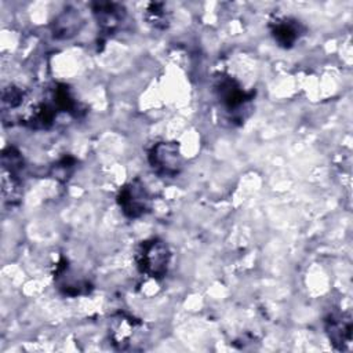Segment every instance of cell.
<instances>
[{
    "label": "cell",
    "mask_w": 353,
    "mask_h": 353,
    "mask_svg": "<svg viewBox=\"0 0 353 353\" xmlns=\"http://www.w3.org/2000/svg\"><path fill=\"white\" fill-rule=\"evenodd\" d=\"M135 263L138 270L154 280L163 279L170 269L171 250L159 237L141 241L135 250Z\"/></svg>",
    "instance_id": "6da1fadb"
},
{
    "label": "cell",
    "mask_w": 353,
    "mask_h": 353,
    "mask_svg": "<svg viewBox=\"0 0 353 353\" xmlns=\"http://www.w3.org/2000/svg\"><path fill=\"white\" fill-rule=\"evenodd\" d=\"M212 91L219 106L229 114H240L254 99V91H247L240 81L226 73H218L212 81Z\"/></svg>",
    "instance_id": "7a4b0ae2"
},
{
    "label": "cell",
    "mask_w": 353,
    "mask_h": 353,
    "mask_svg": "<svg viewBox=\"0 0 353 353\" xmlns=\"http://www.w3.org/2000/svg\"><path fill=\"white\" fill-rule=\"evenodd\" d=\"M148 161L153 172L161 178H175L183 167L179 145L174 141H160L148 152Z\"/></svg>",
    "instance_id": "3957f363"
},
{
    "label": "cell",
    "mask_w": 353,
    "mask_h": 353,
    "mask_svg": "<svg viewBox=\"0 0 353 353\" xmlns=\"http://www.w3.org/2000/svg\"><path fill=\"white\" fill-rule=\"evenodd\" d=\"M116 201L124 216L138 219L146 215L152 208V197L145 183L135 178L127 182L117 193Z\"/></svg>",
    "instance_id": "277c9868"
},
{
    "label": "cell",
    "mask_w": 353,
    "mask_h": 353,
    "mask_svg": "<svg viewBox=\"0 0 353 353\" xmlns=\"http://www.w3.org/2000/svg\"><path fill=\"white\" fill-rule=\"evenodd\" d=\"M141 331L142 324L124 313H119L110 320L109 336L112 343L120 350L134 349L135 345H138L135 341Z\"/></svg>",
    "instance_id": "5b68a950"
},
{
    "label": "cell",
    "mask_w": 353,
    "mask_h": 353,
    "mask_svg": "<svg viewBox=\"0 0 353 353\" xmlns=\"http://www.w3.org/2000/svg\"><path fill=\"white\" fill-rule=\"evenodd\" d=\"M269 30L274 43L285 50L292 48L305 34V25L294 17H276L269 22Z\"/></svg>",
    "instance_id": "8992f818"
},
{
    "label": "cell",
    "mask_w": 353,
    "mask_h": 353,
    "mask_svg": "<svg viewBox=\"0 0 353 353\" xmlns=\"http://www.w3.org/2000/svg\"><path fill=\"white\" fill-rule=\"evenodd\" d=\"M325 334L330 342L339 350L346 349L352 341V317L346 313H331L324 321Z\"/></svg>",
    "instance_id": "52a82bcc"
},
{
    "label": "cell",
    "mask_w": 353,
    "mask_h": 353,
    "mask_svg": "<svg viewBox=\"0 0 353 353\" xmlns=\"http://www.w3.org/2000/svg\"><path fill=\"white\" fill-rule=\"evenodd\" d=\"M92 14L98 26L106 33L114 32L125 18V8L119 3L101 1L92 4Z\"/></svg>",
    "instance_id": "ba28073f"
},
{
    "label": "cell",
    "mask_w": 353,
    "mask_h": 353,
    "mask_svg": "<svg viewBox=\"0 0 353 353\" xmlns=\"http://www.w3.org/2000/svg\"><path fill=\"white\" fill-rule=\"evenodd\" d=\"M55 283H57L59 291L68 296L83 295V294L90 292V290H91V284L85 279L79 277L68 266L66 262L62 265H58V269L55 272Z\"/></svg>",
    "instance_id": "9c48e42d"
},
{
    "label": "cell",
    "mask_w": 353,
    "mask_h": 353,
    "mask_svg": "<svg viewBox=\"0 0 353 353\" xmlns=\"http://www.w3.org/2000/svg\"><path fill=\"white\" fill-rule=\"evenodd\" d=\"M81 23L80 14L74 8H66L54 19L52 34L57 39H69L79 32Z\"/></svg>",
    "instance_id": "30bf717a"
},
{
    "label": "cell",
    "mask_w": 353,
    "mask_h": 353,
    "mask_svg": "<svg viewBox=\"0 0 353 353\" xmlns=\"http://www.w3.org/2000/svg\"><path fill=\"white\" fill-rule=\"evenodd\" d=\"M22 174L1 168V193L4 204L14 207L22 197Z\"/></svg>",
    "instance_id": "8fae6325"
},
{
    "label": "cell",
    "mask_w": 353,
    "mask_h": 353,
    "mask_svg": "<svg viewBox=\"0 0 353 353\" xmlns=\"http://www.w3.org/2000/svg\"><path fill=\"white\" fill-rule=\"evenodd\" d=\"M145 19L154 29H164L170 22L168 11L163 3H150L145 10Z\"/></svg>",
    "instance_id": "7c38bea8"
},
{
    "label": "cell",
    "mask_w": 353,
    "mask_h": 353,
    "mask_svg": "<svg viewBox=\"0 0 353 353\" xmlns=\"http://www.w3.org/2000/svg\"><path fill=\"white\" fill-rule=\"evenodd\" d=\"M25 91L21 90L19 87L15 85H10L7 88L3 90L1 92V105H3V110H14L18 109L19 106H22L23 101H25Z\"/></svg>",
    "instance_id": "4fadbf2b"
}]
</instances>
